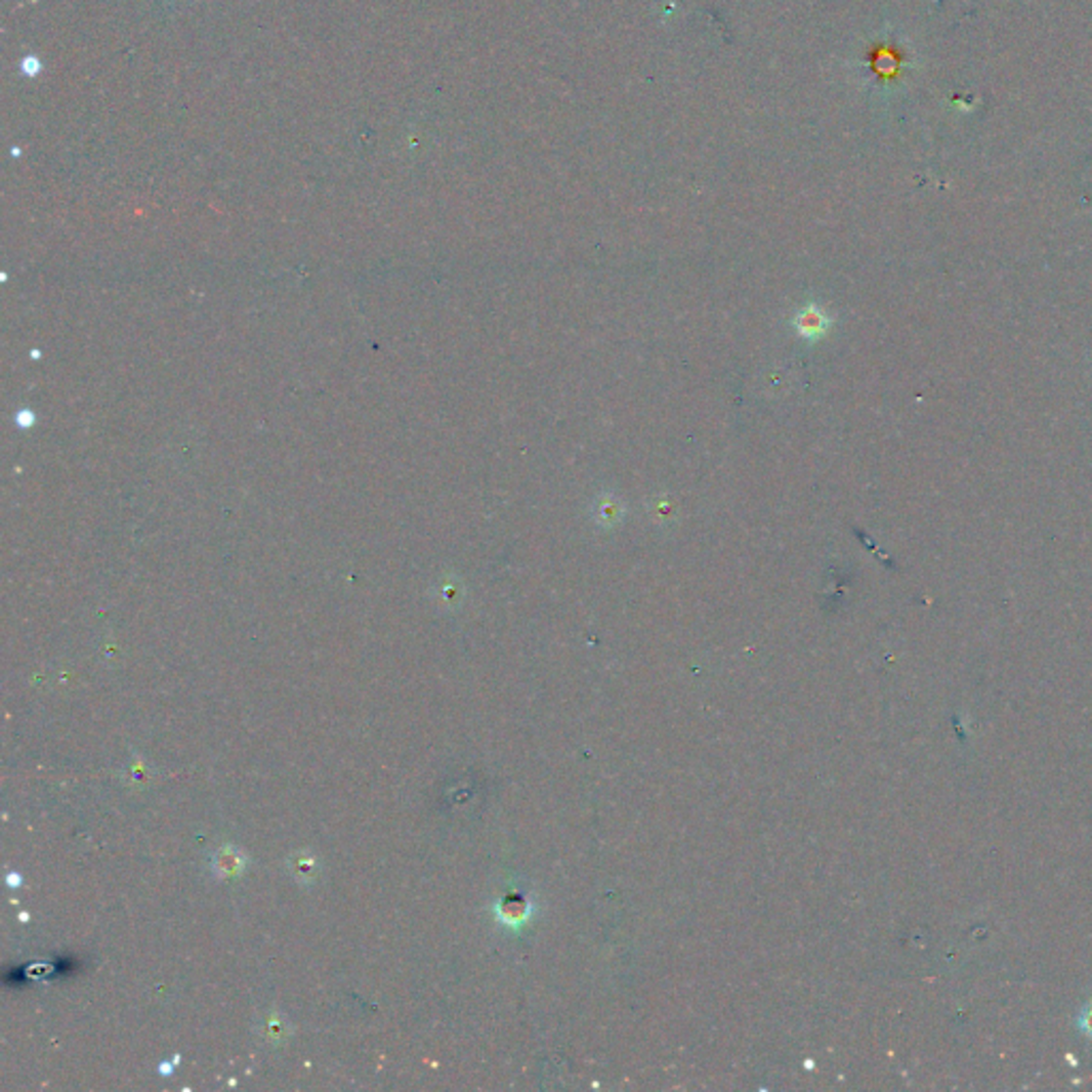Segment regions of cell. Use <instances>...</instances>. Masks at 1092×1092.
Instances as JSON below:
<instances>
[{
	"instance_id": "obj_5",
	"label": "cell",
	"mask_w": 1092,
	"mask_h": 1092,
	"mask_svg": "<svg viewBox=\"0 0 1092 1092\" xmlns=\"http://www.w3.org/2000/svg\"><path fill=\"white\" fill-rule=\"evenodd\" d=\"M21 884V877L18 873H9L7 875V886L9 888H18Z\"/></svg>"
},
{
	"instance_id": "obj_4",
	"label": "cell",
	"mask_w": 1092,
	"mask_h": 1092,
	"mask_svg": "<svg viewBox=\"0 0 1092 1092\" xmlns=\"http://www.w3.org/2000/svg\"><path fill=\"white\" fill-rule=\"evenodd\" d=\"M798 329L803 335H819L823 331V314H818L816 308H807L805 314H800Z\"/></svg>"
},
{
	"instance_id": "obj_3",
	"label": "cell",
	"mask_w": 1092,
	"mask_h": 1092,
	"mask_svg": "<svg viewBox=\"0 0 1092 1092\" xmlns=\"http://www.w3.org/2000/svg\"><path fill=\"white\" fill-rule=\"evenodd\" d=\"M259 1030L270 1043H284L290 1037V1032H293V1027H290V1022L282 1014L273 1012L261 1022Z\"/></svg>"
},
{
	"instance_id": "obj_2",
	"label": "cell",
	"mask_w": 1092,
	"mask_h": 1092,
	"mask_svg": "<svg viewBox=\"0 0 1092 1092\" xmlns=\"http://www.w3.org/2000/svg\"><path fill=\"white\" fill-rule=\"evenodd\" d=\"M288 870H290V875H293L299 881V884L310 886L320 875V862H318V858L310 854V852H295L293 856L288 858Z\"/></svg>"
},
{
	"instance_id": "obj_6",
	"label": "cell",
	"mask_w": 1092,
	"mask_h": 1092,
	"mask_svg": "<svg viewBox=\"0 0 1092 1092\" xmlns=\"http://www.w3.org/2000/svg\"><path fill=\"white\" fill-rule=\"evenodd\" d=\"M158 1071H160V1075H169V1073L173 1071V1067H171L169 1063H162V1065L158 1067Z\"/></svg>"
},
{
	"instance_id": "obj_1",
	"label": "cell",
	"mask_w": 1092,
	"mask_h": 1092,
	"mask_svg": "<svg viewBox=\"0 0 1092 1092\" xmlns=\"http://www.w3.org/2000/svg\"><path fill=\"white\" fill-rule=\"evenodd\" d=\"M248 866V856L235 850L233 845H225L223 850H218L212 860L214 875L218 879H235L243 875V870Z\"/></svg>"
}]
</instances>
